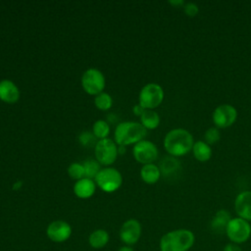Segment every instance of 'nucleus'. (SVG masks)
<instances>
[{
    "label": "nucleus",
    "mask_w": 251,
    "mask_h": 251,
    "mask_svg": "<svg viewBox=\"0 0 251 251\" xmlns=\"http://www.w3.org/2000/svg\"><path fill=\"white\" fill-rule=\"evenodd\" d=\"M95 191V183L92 179L83 177L77 180L74 186V192L78 198L86 199L93 195Z\"/></svg>",
    "instance_id": "15"
},
{
    "label": "nucleus",
    "mask_w": 251,
    "mask_h": 251,
    "mask_svg": "<svg viewBox=\"0 0 251 251\" xmlns=\"http://www.w3.org/2000/svg\"><path fill=\"white\" fill-rule=\"evenodd\" d=\"M146 109H144L142 106H140V105H135L134 107H133V113H134V115H136V116H140L141 117V115L144 113V111H145Z\"/></svg>",
    "instance_id": "30"
},
{
    "label": "nucleus",
    "mask_w": 251,
    "mask_h": 251,
    "mask_svg": "<svg viewBox=\"0 0 251 251\" xmlns=\"http://www.w3.org/2000/svg\"><path fill=\"white\" fill-rule=\"evenodd\" d=\"M72 233L70 225L64 221L52 222L47 227L48 237L55 242H63L67 240Z\"/></svg>",
    "instance_id": "11"
},
{
    "label": "nucleus",
    "mask_w": 251,
    "mask_h": 251,
    "mask_svg": "<svg viewBox=\"0 0 251 251\" xmlns=\"http://www.w3.org/2000/svg\"><path fill=\"white\" fill-rule=\"evenodd\" d=\"M236 118L237 112L235 108L227 104L218 106L213 113V122L220 128L230 126L236 121Z\"/></svg>",
    "instance_id": "10"
},
{
    "label": "nucleus",
    "mask_w": 251,
    "mask_h": 251,
    "mask_svg": "<svg viewBox=\"0 0 251 251\" xmlns=\"http://www.w3.org/2000/svg\"><path fill=\"white\" fill-rule=\"evenodd\" d=\"M164 98V91L157 83H148L139 93V105L146 110L158 107Z\"/></svg>",
    "instance_id": "5"
},
{
    "label": "nucleus",
    "mask_w": 251,
    "mask_h": 251,
    "mask_svg": "<svg viewBox=\"0 0 251 251\" xmlns=\"http://www.w3.org/2000/svg\"><path fill=\"white\" fill-rule=\"evenodd\" d=\"M140 120H141V125L146 129H154L160 124V117L153 110H145L144 113L141 115Z\"/></svg>",
    "instance_id": "20"
},
{
    "label": "nucleus",
    "mask_w": 251,
    "mask_h": 251,
    "mask_svg": "<svg viewBox=\"0 0 251 251\" xmlns=\"http://www.w3.org/2000/svg\"><path fill=\"white\" fill-rule=\"evenodd\" d=\"M193 137L189 131L183 128L170 130L164 139L165 149L172 156H182L193 147Z\"/></svg>",
    "instance_id": "1"
},
{
    "label": "nucleus",
    "mask_w": 251,
    "mask_h": 251,
    "mask_svg": "<svg viewBox=\"0 0 251 251\" xmlns=\"http://www.w3.org/2000/svg\"><path fill=\"white\" fill-rule=\"evenodd\" d=\"M118 251H133V250L130 247H128V246H124V247L120 248Z\"/></svg>",
    "instance_id": "32"
},
{
    "label": "nucleus",
    "mask_w": 251,
    "mask_h": 251,
    "mask_svg": "<svg viewBox=\"0 0 251 251\" xmlns=\"http://www.w3.org/2000/svg\"><path fill=\"white\" fill-rule=\"evenodd\" d=\"M133 156L141 164H152L158 157V149L151 141L141 140L134 145Z\"/></svg>",
    "instance_id": "9"
},
{
    "label": "nucleus",
    "mask_w": 251,
    "mask_h": 251,
    "mask_svg": "<svg viewBox=\"0 0 251 251\" xmlns=\"http://www.w3.org/2000/svg\"><path fill=\"white\" fill-rule=\"evenodd\" d=\"M195 236L191 230L176 229L164 234L160 241L161 251H188L194 244Z\"/></svg>",
    "instance_id": "2"
},
{
    "label": "nucleus",
    "mask_w": 251,
    "mask_h": 251,
    "mask_svg": "<svg viewBox=\"0 0 251 251\" xmlns=\"http://www.w3.org/2000/svg\"><path fill=\"white\" fill-rule=\"evenodd\" d=\"M160 172L166 177H172L180 170V163L174 157H166L160 162Z\"/></svg>",
    "instance_id": "17"
},
{
    "label": "nucleus",
    "mask_w": 251,
    "mask_h": 251,
    "mask_svg": "<svg viewBox=\"0 0 251 251\" xmlns=\"http://www.w3.org/2000/svg\"><path fill=\"white\" fill-rule=\"evenodd\" d=\"M146 128L139 123L125 122L117 126L115 129V141L121 145L137 143L146 136Z\"/></svg>",
    "instance_id": "3"
},
{
    "label": "nucleus",
    "mask_w": 251,
    "mask_h": 251,
    "mask_svg": "<svg viewBox=\"0 0 251 251\" xmlns=\"http://www.w3.org/2000/svg\"><path fill=\"white\" fill-rule=\"evenodd\" d=\"M140 176L144 182H146L148 184H153L159 180V178L161 176V172H160V169L156 165L146 164L141 168Z\"/></svg>",
    "instance_id": "18"
},
{
    "label": "nucleus",
    "mask_w": 251,
    "mask_h": 251,
    "mask_svg": "<svg viewBox=\"0 0 251 251\" xmlns=\"http://www.w3.org/2000/svg\"><path fill=\"white\" fill-rule=\"evenodd\" d=\"M184 13L188 17H194L198 13V7L197 5L193 3H188L184 6Z\"/></svg>",
    "instance_id": "28"
},
{
    "label": "nucleus",
    "mask_w": 251,
    "mask_h": 251,
    "mask_svg": "<svg viewBox=\"0 0 251 251\" xmlns=\"http://www.w3.org/2000/svg\"><path fill=\"white\" fill-rule=\"evenodd\" d=\"M231 220L230 215L226 210H220L214 216L211 222V229L215 233H223L226 232L227 224Z\"/></svg>",
    "instance_id": "16"
},
{
    "label": "nucleus",
    "mask_w": 251,
    "mask_h": 251,
    "mask_svg": "<svg viewBox=\"0 0 251 251\" xmlns=\"http://www.w3.org/2000/svg\"><path fill=\"white\" fill-rule=\"evenodd\" d=\"M68 174L73 179H81L84 176V168L79 163H73L68 168Z\"/></svg>",
    "instance_id": "25"
},
{
    "label": "nucleus",
    "mask_w": 251,
    "mask_h": 251,
    "mask_svg": "<svg viewBox=\"0 0 251 251\" xmlns=\"http://www.w3.org/2000/svg\"><path fill=\"white\" fill-rule=\"evenodd\" d=\"M82 166L84 168V176H86V178H95L98 173L101 171L99 163L94 160H86L84 161Z\"/></svg>",
    "instance_id": "22"
},
{
    "label": "nucleus",
    "mask_w": 251,
    "mask_h": 251,
    "mask_svg": "<svg viewBox=\"0 0 251 251\" xmlns=\"http://www.w3.org/2000/svg\"><path fill=\"white\" fill-rule=\"evenodd\" d=\"M141 234V226L136 220H128L122 226L120 236L121 239L127 244H134L138 241Z\"/></svg>",
    "instance_id": "12"
},
{
    "label": "nucleus",
    "mask_w": 251,
    "mask_h": 251,
    "mask_svg": "<svg viewBox=\"0 0 251 251\" xmlns=\"http://www.w3.org/2000/svg\"><path fill=\"white\" fill-rule=\"evenodd\" d=\"M226 233L232 243L246 242L251 235V226L248 221L241 218H233L227 224Z\"/></svg>",
    "instance_id": "4"
},
{
    "label": "nucleus",
    "mask_w": 251,
    "mask_h": 251,
    "mask_svg": "<svg viewBox=\"0 0 251 251\" xmlns=\"http://www.w3.org/2000/svg\"><path fill=\"white\" fill-rule=\"evenodd\" d=\"M79 139V142L82 146L84 147H91L93 146L94 144L96 145V137L94 134L88 132V131H84V132H81V134L79 135L78 137Z\"/></svg>",
    "instance_id": "26"
},
{
    "label": "nucleus",
    "mask_w": 251,
    "mask_h": 251,
    "mask_svg": "<svg viewBox=\"0 0 251 251\" xmlns=\"http://www.w3.org/2000/svg\"><path fill=\"white\" fill-rule=\"evenodd\" d=\"M170 4L172 5H182L183 4V1L182 0H178V1H170Z\"/></svg>",
    "instance_id": "31"
},
{
    "label": "nucleus",
    "mask_w": 251,
    "mask_h": 251,
    "mask_svg": "<svg viewBox=\"0 0 251 251\" xmlns=\"http://www.w3.org/2000/svg\"><path fill=\"white\" fill-rule=\"evenodd\" d=\"M97 185L105 192H114L120 188L123 182L122 175L114 168L101 170L95 177Z\"/></svg>",
    "instance_id": "6"
},
{
    "label": "nucleus",
    "mask_w": 251,
    "mask_h": 251,
    "mask_svg": "<svg viewBox=\"0 0 251 251\" xmlns=\"http://www.w3.org/2000/svg\"><path fill=\"white\" fill-rule=\"evenodd\" d=\"M192 151L195 159H197L200 162H206L212 156V150L209 144L202 140H198L193 144Z\"/></svg>",
    "instance_id": "19"
},
{
    "label": "nucleus",
    "mask_w": 251,
    "mask_h": 251,
    "mask_svg": "<svg viewBox=\"0 0 251 251\" xmlns=\"http://www.w3.org/2000/svg\"><path fill=\"white\" fill-rule=\"evenodd\" d=\"M118 155V148L116 143L110 138H104L97 141L95 145V157L98 163L102 165L113 164Z\"/></svg>",
    "instance_id": "8"
},
{
    "label": "nucleus",
    "mask_w": 251,
    "mask_h": 251,
    "mask_svg": "<svg viewBox=\"0 0 251 251\" xmlns=\"http://www.w3.org/2000/svg\"><path fill=\"white\" fill-rule=\"evenodd\" d=\"M20 98L18 86L9 79L0 81V100L8 104L16 103Z\"/></svg>",
    "instance_id": "14"
},
{
    "label": "nucleus",
    "mask_w": 251,
    "mask_h": 251,
    "mask_svg": "<svg viewBox=\"0 0 251 251\" xmlns=\"http://www.w3.org/2000/svg\"><path fill=\"white\" fill-rule=\"evenodd\" d=\"M113 100L112 97L105 92H102L95 97V106L101 110V111H106L109 110L112 107Z\"/></svg>",
    "instance_id": "23"
},
{
    "label": "nucleus",
    "mask_w": 251,
    "mask_h": 251,
    "mask_svg": "<svg viewBox=\"0 0 251 251\" xmlns=\"http://www.w3.org/2000/svg\"><path fill=\"white\" fill-rule=\"evenodd\" d=\"M224 251H243V250L241 249V247L238 244L229 243V244H226L225 246Z\"/></svg>",
    "instance_id": "29"
},
{
    "label": "nucleus",
    "mask_w": 251,
    "mask_h": 251,
    "mask_svg": "<svg viewBox=\"0 0 251 251\" xmlns=\"http://www.w3.org/2000/svg\"><path fill=\"white\" fill-rule=\"evenodd\" d=\"M234 209L239 218L251 221V191H243L236 196Z\"/></svg>",
    "instance_id": "13"
},
{
    "label": "nucleus",
    "mask_w": 251,
    "mask_h": 251,
    "mask_svg": "<svg viewBox=\"0 0 251 251\" xmlns=\"http://www.w3.org/2000/svg\"><path fill=\"white\" fill-rule=\"evenodd\" d=\"M109 241V235L104 229H97L89 236V243L93 248H102Z\"/></svg>",
    "instance_id": "21"
},
{
    "label": "nucleus",
    "mask_w": 251,
    "mask_h": 251,
    "mask_svg": "<svg viewBox=\"0 0 251 251\" xmlns=\"http://www.w3.org/2000/svg\"><path fill=\"white\" fill-rule=\"evenodd\" d=\"M110 132V127L105 121H96L93 125V134L96 138L104 139L108 136Z\"/></svg>",
    "instance_id": "24"
},
{
    "label": "nucleus",
    "mask_w": 251,
    "mask_h": 251,
    "mask_svg": "<svg viewBox=\"0 0 251 251\" xmlns=\"http://www.w3.org/2000/svg\"><path fill=\"white\" fill-rule=\"evenodd\" d=\"M220 131L216 127H210L205 132V140L207 144H215L220 139Z\"/></svg>",
    "instance_id": "27"
},
{
    "label": "nucleus",
    "mask_w": 251,
    "mask_h": 251,
    "mask_svg": "<svg viewBox=\"0 0 251 251\" xmlns=\"http://www.w3.org/2000/svg\"><path fill=\"white\" fill-rule=\"evenodd\" d=\"M81 84L84 91L90 95H98L102 93L105 87V78L97 69H88L81 77Z\"/></svg>",
    "instance_id": "7"
}]
</instances>
